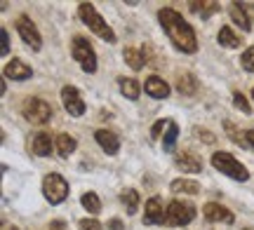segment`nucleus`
<instances>
[{
  "label": "nucleus",
  "mask_w": 254,
  "mask_h": 230,
  "mask_svg": "<svg viewBox=\"0 0 254 230\" xmlns=\"http://www.w3.org/2000/svg\"><path fill=\"white\" fill-rule=\"evenodd\" d=\"M158 19H160L165 33L170 36V40L174 43L177 49H182V52H186V54L198 52V40H195V33H193V28L186 24V19H184L179 12L165 7V9L158 12Z\"/></svg>",
  "instance_id": "nucleus-1"
},
{
  "label": "nucleus",
  "mask_w": 254,
  "mask_h": 230,
  "mask_svg": "<svg viewBox=\"0 0 254 230\" xmlns=\"http://www.w3.org/2000/svg\"><path fill=\"white\" fill-rule=\"evenodd\" d=\"M78 14H80L82 24L90 28L94 36H99L101 40H106V43H116V33L111 31V26L104 21V17L94 9L92 2H80V5H78Z\"/></svg>",
  "instance_id": "nucleus-2"
},
{
  "label": "nucleus",
  "mask_w": 254,
  "mask_h": 230,
  "mask_svg": "<svg viewBox=\"0 0 254 230\" xmlns=\"http://www.w3.org/2000/svg\"><path fill=\"white\" fill-rule=\"evenodd\" d=\"M212 165H214L217 172L231 176V179H236V181H247V179H250V172H247L245 167L240 165L231 153H224V150L214 153V155H212Z\"/></svg>",
  "instance_id": "nucleus-3"
},
{
  "label": "nucleus",
  "mask_w": 254,
  "mask_h": 230,
  "mask_svg": "<svg viewBox=\"0 0 254 230\" xmlns=\"http://www.w3.org/2000/svg\"><path fill=\"white\" fill-rule=\"evenodd\" d=\"M195 219V207L190 202H182V200H174L167 204V214H165V223L174 226V228H182L189 226Z\"/></svg>",
  "instance_id": "nucleus-4"
},
{
  "label": "nucleus",
  "mask_w": 254,
  "mask_h": 230,
  "mask_svg": "<svg viewBox=\"0 0 254 230\" xmlns=\"http://www.w3.org/2000/svg\"><path fill=\"white\" fill-rule=\"evenodd\" d=\"M43 193L50 200V204H62L68 197V184L62 174H47L43 179Z\"/></svg>",
  "instance_id": "nucleus-5"
},
{
  "label": "nucleus",
  "mask_w": 254,
  "mask_h": 230,
  "mask_svg": "<svg viewBox=\"0 0 254 230\" xmlns=\"http://www.w3.org/2000/svg\"><path fill=\"white\" fill-rule=\"evenodd\" d=\"M71 52H73V59L82 66L85 73H97V54H94L92 45L85 38H75V40H73Z\"/></svg>",
  "instance_id": "nucleus-6"
},
{
  "label": "nucleus",
  "mask_w": 254,
  "mask_h": 230,
  "mask_svg": "<svg viewBox=\"0 0 254 230\" xmlns=\"http://www.w3.org/2000/svg\"><path fill=\"white\" fill-rule=\"evenodd\" d=\"M24 118L33 125H47L52 118V106L43 99H26L24 101Z\"/></svg>",
  "instance_id": "nucleus-7"
},
{
  "label": "nucleus",
  "mask_w": 254,
  "mask_h": 230,
  "mask_svg": "<svg viewBox=\"0 0 254 230\" xmlns=\"http://www.w3.org/2000/svg\"><path fill=\"white\" fill-rule=\"evenodd\" d=\"M17 33L33 52H38V49L43 47V38L38 33V26L31 21V17H26V14H21V17L17 19Z\"/></svg>",
  "instance_id": "nucleus-8"
},
{
  "label": "nucleus",
  "mask_w": 254,
  "mask_h": 230,
  "mask_svg": "<svg viewBox=\"0 0 254 230\" xmlns=\"http://www.w3.org/2000/svg\"><path fill=\"white\" fill-rule=\"evenodd\" d=\"M202 216H205L209 223H226V226H231V223L236 221L233 212H228L226 207H221L219 202L205 204V207H202Z\"/></svg>",
  "instance_id": "nucleus-9"
},
{
  "label": "nucleus",
  "mask_w": 254,
  "mask_h": 230,
  "mask_svg": "<svg viewBox=\"0 0 254 230\" xmlns=\"http://www.w3.org/2000/svg\"><path fill=\"white\" fill-rule=\"evenodd\" d=\"M62 103H64V108L71 113V115H75V118H80L82 113H85V101L80 99V92L75 87H64Z\"/></svg>",
  "instance_id": "nucleus-10"
},
{
  "label": "nucleus",
  "mask_w": 254,
  "mask_h": 230,
  "mask_svg": "<svg viewBox=\"0 0 254 230\" xmlns=\"http://www.w3.org/2000/svg\"><path fill=\"white\" fill-rule=\"evenodd\" d=\"M165 214L167 209L163 207V200L160 197H151L148 202H146V209H144V219L146 223H165Z\"/></svg>",
  "instance_id": "nucleus-11"
},
{
  "label": "nucleus",
  "mask_w": 254,
  "mask_h": 230,
  "mask_svg": "<svg viewBox=\"0 0 254 230\" xmlns=\"http://www.w3.org/2000/svg\"><path fill=\"white\" fill-rule=\"evenodd\" d=\"M94 138H97V143L101 146V150L109 153V155H116L120 150V138L116 137L113 132H109V129H99V132L94 134Z\"/></svg>",
  "instance_id": "nucleus-12"
},
{
  "label": "nucleus",
  "mask_w": 254,
  "mask_h": 230,
  "mask_svg": "<svg viewBox=\"0 0 254 230\" xmlns=\"http://www.w3.org/2000/svg\"><path fill=\"white\" fill-rule=\"evenodd\" d=\"M2 73H5V78H9V80H19V83H21V80H28V78L33 75V71H31L21 59H12V61L5 66Z\"/></svg>",
  "instance_id": "nucleus-13"
},
{
  "label": "nucleus",
  "mask_w": 254,
  "mask_h": 230,
  "mask_svg": "<svg viewBox=\"0 0 254 230\" xmlns=\"http://www.w3.org/2000/svg\"><path fill=\"white\" fill-rule=\"evenodd\" d=\"M144 90L148 96H153V99H167L170 96V87L165 83L163 78H158V75H151L148 80H146Z\"/></svg>",
  "instance_id": "nucleus-14"
},
{
  "label": "nucleus",
  "mask_w": 254,
  "mask_h": 230,
  "mask_svg": "<svg viewBox=\"0 0 254 230\" xmlns=\"http://www.w3.org/2000/svg\"><path fill=\"white\" fill-rule=\"evenodd\" d=\"M228 12H231V19H233V24H236L240 31H250L252 28V19H250V14L245 12V7L240 5V2H231L228 5Z\"/></svg>",
  "instance_id": "nucleus-15"
},
{
  "label": "nucleus",
  "mask_w": 254,
  "mask_h": 230,
  "mask_svg": "<svg viewBox=\"0 0 254 230\" xmlns=\"http://www.w3.org/2000/svg\"><path fill=\"white\" fill-rule=\"evenodd\" d=\"M174 165L179 167L182 172H189V174H198L200 169H202V162H200V157H195L193 153H182V155H177Z\"/></svg>",
  "instance_id": "nucleus-16"
},
{
  "label": "nucleus",
  "mask_w": 254,
  "mask_h": 230,
  "mask_svg": "<svg viewBox=\"0 0 254 230\" xmlns=\"http://www.w3.org/2000/svg\"><path fill=\"white\" fill-rule=\"evenodd\" d=\"M52 148H55V143H52L50 134H36L33 141H31V150H33L38 157H47L52 153Z\"/></svg>",
  "instance_id": "nucleus-17"
},
{
  "label": "nucleus",
  "mask_w": 254,
  "mask_h": 230,
  "mask_svg": "<svg viewBox=\"0 0 254 230\" xmlns=\"http://www.w3.org/2000/svg\"><path fill=\"white\" fill-rule=\"evenodd\" d=\"M217 43L221 47H228V49H238V47L243 45V38L238 36V33H233V31H231L228 26H224L221 31H219Z\"/></svg>",
  "instance_id": "nucleus-18"
},
{
  "label": "nucleus",
  "mask_w": 254,
  "mask_h": 230,
  "mask_svg": "<svg viewBox=\"0 0 254 230\" xmlns=\"http://www.w3.org/2000/svg\"><path fill=\"white\" fill-rule=\"evenodd\" d=\"M75 146H78V143H75V138L68 137V134H59V137H57V141H55L57 153H59L62 157H68V155H71L73 150H75Z\"/></svg>",
  "instance_id": "nucleus-19"
},
{
  "label": "nucleus",
  "mask_w": 254,
  "mask_h": 230,
  "mask_svg": "<svg viewBox=\"0 0 254 230\" xmlns=\"http://www.w3.org/2000/svg\"><path fill=\"white\" fill-rule=\"evenodd\" d=\"M118 87H120V92H123V96L132 99V101L139 99V92H141V90H139V83H136V80H132V78H120Z\"/></svg>",
  "instance_id": "nucleus-20"
},
{
  "label": "nucleus",
  "mask_w": 254,
  "mask_h": 230,
  "mask_svg": "<svg viewBox=\"0 0 254 230\" xmlns=\"http://www.w3.org/2000/svg\"><path fill=\"white\" fill-rule=\"evenodd\" d=\"M123 56H125V64L129 66L132 71L144 68V52H139V49H134V47H125Z\"/></svg>",
  "instance_id": "nucleus-21"
},
{
  "label": "nucleus",
  "mask_w": 254,
  "mask_h": 230,
  "mask_svg": "<svg viewBox=\"0 0 254 230\" xmlns=\"http://www.w3.org/2000/svg\"><path fill=\"white\" fill-rule=\"evenodd\" d=\"M189 7H190V12H195L198 17H212V14H217L219 12V2H189Z\"/></svg>",
  "instance_id": "nucleus-22"
},
{
  "label": "nucleus",
  "mask_w": 254,
  "mask_h": 230,
  "mask_svg": "<svg viewBox=\"0 0 254 230\" xmlns=\"http://www.w3.org/2000/svg\"><path fill=\"white\" fill-rule=\"evenodd\" d=\"M172 193H189V195H195L200 193V185L190 179H174L172 181Z\"/></svg>",
  "instance_id": "nucleus-23"
},
{
  "label": "nucleus",
  "mask_w": 254,
  "mask_h": 230,
  "mask_svg": "<svg viewBox=\"0 0 254 230\" xmlns=\"http://www.w3.org/2000/svg\"><path fill=\"white\" fill-rule=\"evenodd\" d=\"M177 87H179V92L184 94H195V90H198V83H195V78L190 73H182V75H177Z\"/></svg>",
  "instance_id": "nucleus-24"
},
{
  "label": "nucleus",
  "mask_w": 254,
  "mask_h": 230,
  "mask_svg": "<svg viewBox=\"0 0 254 230\" xmlns=\"http://www.w3.org/2000/svg\"><path fill=\"white\" fill-rule=\"evenodd\" d=\"M120 200L125 204L127 214H136V209H139V193H136V190H132V188L123 190V193H120Z\"/></svg>",
  "instance_id": "nucleus-25"
},
{
  "label": "nucleus",
  "mask_w": 254,
  "mask_h": 230,
  "mask_svg": "<svg viewBox=\"0 0 254 230\" xmlns=\"http://www.w3.org/2000/svg\"><path fill=\"white\" fill-rule=\"evenodd\" d=\"M80 202L90 214H99L101 212V202H99V195L97 193H85L80 197Z\"/></svg>",
  "instance_id": "nucleus-26"
},
{
  "label": "nucleus",
  "mask_w": 254,
  "mask_h": 230,
  "mask_svg": "<svg viewBox=\"0 0 254 230\" xmlns=\"http://www.w3.org/2000/svg\"><path fill=\"white\" fill-rule=\"evenodd\" d=\"M177 137H179V127L170 120V127L165 129V137H163V148L165 150H172L174 143H177Z\"/></svg>",
  "instance_id": "nucleus-27"
},
{
  "label": "nucleus",
  "mask_w": 254,
  "mask_h": 230,
  "mask_svg": "<svg viewBox=\"0 0 254 230\" xmlns=\"http://www.w3.org/2000/svg\"><path fill=\"white\" fill-rule=\"evenodd\" d=\"M224 129H226V134L231 137V141H236V143H240L243 148H250V143H247V137H245V132H240V129H236L231 122H224Z\"/></svg>",
  "instance_id": "nucleus-28"
},
{
  "label": "nucleus",
  "mask_w": 254,
  "mask_h": 230,
  "mask_svg": "<svg viewBox=\"0 0 254 230\" xmlns=\"http://www.w3.org/2000/svg\"><path fill=\"white\" fill-rule=\"evenodd\" d=\"M243 68H245L247 73H254V47L243 52Z\"/></svg>",
  "instance_id": "nucleus-29"
},
{
  "label": "nucleus",
  "mask_w": 254,
  "mask_h": 230,
  "mask_svg": "<svg viewBox=\"0 0 254 230\" xmlns=\"http://www.w3.org/2000/svg\"><path fill=\"white\" fill-rule=\"evenodd\" d=\"M78 230H104V226L97 219H82L78 221Z\"/></svg>",
  "instance_id": "nucleus-30"
},
{
  "label": "nucleus",
  "mask_w": 254,
  "mask_h": 230,
  "mask_svg": "<svg viewBox=\"0 0 254 230\" xmlns=\"http://www.w3.org/2000/svg\"><path fill=\"white\" fill-rule=\"evenodd\" d=\"M233 101H236V106H238V108H240L243 113H245V115H250V111H252V108L247 106V101H245V96H243V94L236 92V94H233Z\"/></svg>",
  "instance_id": "nucleus-31"
},
{
  "label": "nucleus",
  "mask_w": 254,
  "mask_h": 230,
  "mask_svg": "<svg viewBox=\"0 0 254 230\" xmlns=\"http://www.w3.org/2000/svg\"><path fill=\"white\" fill-rule=\"evenodd\" d=\"M0 54L2 56L9 54V36H7V31H5V28L0 31Z\"/></svg>",
  "instance_id": "nucleus-32"
},
{
  "label": "nucleus",
  "mask_w": 254,
  "mask_h": 230,
  "mask_svg": "<svg viewBox=\"0 0 254 230\" xmlns=\"http://www.w3.org/2000/svg\"><path fill=\"white\" fill-rule=\"evenodd\" d=\"M167 127H170V120H158V122L153 125V129H151V137L158 138V137H160V132H163V129H167Z\"/></svg>",
  "instance_id": "nucleus-33"
},
{
  "label": "nucleus",
  "mask_w": 254,
  "mask_h": 230,
  "mask_svg": "<svg viewBox=\"0 0 254 230\" xmlns=\"http://www.w3.org/2000/svg\"><path fill=\"white\" fill-rule=\"evenodd\" d=\"M245 137H247V143H250V148H254V129H247Z\"/></svg>",
  "instance_id": "nucleus-34"
},
{
  "label": "nucleus",
  "mask_w": 254,
  "mask_h": 230,
  "mask_svg": "<svg viewBox=\"0 0 254 230\" xmlns=\"http://www.w3.org/2000/svg\"><path fill=\"white\" fill-rule=\"evenodd\" d=\"M111 230H120L123 228V223H120V219H111V226H109Z\"/></svg>",
  "instance_id": "nucleus-35"
},
{
  "label": "nucleus",
  "mask_w": 254,
  "mask_h": 230,
  "mask_svg": "<svg viewBox=\"0 0 254 230\" xmlns=\"http://www.w3.org/2000/svg\"><path fill=\"white\" fill-rule=\"evenodd\" d=\"M50 230H66V226H64L62 221H55L52 226H50Z\"/></svg>",
  "instance_id": "nucleus-36"
},
{
  "label": "nucleus",
  "mask_w": 254,
  "mask_h": 230,
  "mask_svg": "<svg viewBox=\"0 0 254 230\" xmlns=\"http://www.w3.org/2000/svg\"><path fill=\"white\" fill-rule=\"evenodd\" d=\"M243 230H252V228H243Z\"/></svg>",
  "instance_id": "nucleus-37"
},
{
  "label": "nucleus",
  "mask_w": 254,
  "mask_h": 230,
  "mask_svg": "<svg viewBox=\"0 0 254 230\" xmlns=\"http://www.w3.org/2000/svg\"><path fill=\"white\" fill-rule=\"evenodd\" d=\"M252 96H254V90H252Z\"/></svg>",
  "instance_id": "nucleus-38"
}]
</instances>
